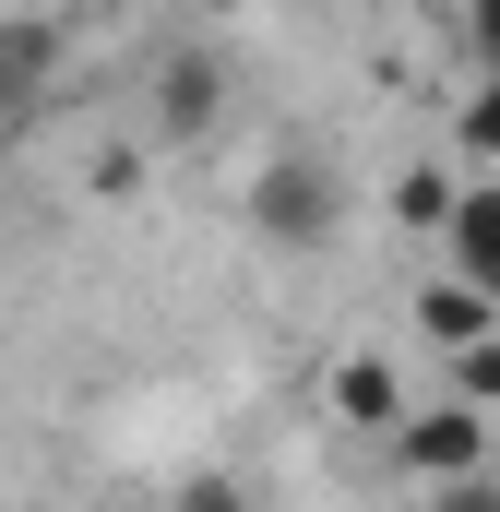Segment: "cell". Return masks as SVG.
Masks as SVG:
<instances>
[{
	"instance_id": "3957f363",
	"label": "cell",
	"mask_w": 500,
	"mask_h": 512,
	"mask_svg": "<svg viewBox=\"0 0 500 512\" xmlns=\"http://www.w3.org/2000/svg\"><path fill=\"white\" fill-rule=\"evenodd\" d=\"M227 96H239L227 48H167L155 60V143H203V131L227 120Z\"/></svg>"
},
{
	"instance_id": "52a82bcc",
	"label": "cell",
	"mask_w": 500,
	"mask_h": 512,
	"mask_svg": "<svg viewBox=\"0 0 500 512\" xmlns=\"http://www.w3.org/2000/svg\"><path fill=\"white\" fill-rule=\"evenodd\" d=\"M334 417H346V429H393V417H405V370L370 358V346L334 358Z\"/></svg>"
},
{
	"instance_id": "30bf717a",
	"label": "cell",
	"mask_w": 500,
	"mask_h": 512,
	"mask_svg": "<svg viewBox=\"0 0 500 512\" xmlns=\"http://www.w3.org/2000/svg\"><path fill=\"white\" fill-rule=\"evenodd\" d=\"M441 405H465V417H500V334H489V346H465V358L441 370Z\"/></svg>"
},
{
	"instance_id": "6da1fadb",
	"label": "cell",
	"mask_w": 500,
	"mask_h": 512,
	"mask_svg": "<svg viewBox=\"0 0 500 512\" xmlns=\"http://www.w3.org/2000/svg\"><path fill=\"white\" fill-rule=\"evenodd\" d=\"M239 227L262 239V251H322V239L346 227V179H334L310 143H286V155H262V167H250Z\"/></svg>"
},
{
	"instance_id": "277c9868",
	"label": "cell",
	"mask_w": 500,
	"mask_h": 512,
	"mask_svg": "<svg viewBox=\"0 0 500 512\" xmlns=\"http://www.w3.org/2000/svg\"><path fill=\"white\" fill-rule=\"evenodd\" d=\"M441 274L477 286L500 310V179H465V191H453V215H441Z\"/></svg>"
},
{
	"instance_id": "ba28073f",
	"label": "cell",
	"mask_w": 500,
	"mask_h": 512,
	"mask_svg": "<svg viewBox=\"0 0 500 512\" xmlns=\"http://www.w3.org/2000/svg\"><path fill=\"white\" fill-rule=\"evenodd\" d=\"M453 191H465V179H453L441 155H405V167H393V191H381V215H393V227H417V239H441Z\"/></svg>"
},
{
	"instance_id": "4fadbf2b",
	"label": "cell",
	"mask_w": 500,
	"mask_h": 512,
	"mask_svg": "<svg viewBox=\"0 0 500 512\" xmlns=\"http://www.w3.org/2000/svg\"><path fill=\"white\" fill-rule=\"evenodd\" d=\"M465 48H477V84H489V72H500V0H477V12H465Z\"/></svg>"
},
{
	"instance_id": "8fae6325",
	"label": "cell",
	"mask_w": 500,
	"mask_h": 512,
	"mask_svg": "<svg viewBox=\"0 0 500 512\" xmlns=\"http://www.w3.org/2000/svg\"><path fill=\"white\" fill-rule=\"evenodd\" d=\"M155 512H262V501H250L239 477H215V465H203V477H179V489H167Z\"/></svg>"
},
{
	"instance_id": "5b68a950",
	"label": "cell",
	"mask_w": 500,
	"mask_h": 512,
	"mask_svg": "<svg viewBox=\"0 0 500 512\" xmlns=\"http://www.w3.org/2000/svg\"><path fill=\"white\" fill-rule=\"evenodd\" d=\"M405 322H417V346H429L441 370H453L465 346H489V334H500V310L477 298V286H453V274H429V286L405 298Z\"/></svg>"
},
{
	"instance_id": "7c38bea8",
	"label": "cell",
	"mask_w": 500,
	"mask_h": 512,
	"mask_svg": "<svg viewBox=\"0 0 500 512\" xmlns=\"http://www.w3.org/2000/svg\"><path fill=\"white\" fill-rule=\"evenodd\" d=\"M417 512H500V465L489 477H453V489H417Z\"/></svg>"
},
{
	"instance_id": "8992f818",
	"label": "cell",
	"mask_w": 500,
	"mask_h": 512,
	"mask_svg": "<svg viewBox=\"0 0 500 512\" xmlns=\"http://www.w3.org/2000/svg\"><path fill=\"white\" fill-rule=\"evenodd\" d=\"M60 60H72L60 24H0V120H24V108L60 84Z\"/></svg>"
},
{
	"instance_id": "5bb4252c",
	"label": "cell",
	"mask_w": 500,
	"mask_h": 512,
	"mask_svg": "<svg viewBox=\"0 0 500 512\" xmlns=\"http://www.w3.org/2000/svg\"><path fill=\"white\" fill-rule=\"evenodd\" d=\"M143 512H155V501H143Z\"/></svg>"
},
{
	"instance_id": "7a4b0ae2",
	"label": "cell",
	"mask_w": 500,
	"mask_h": 512,
	"mask_svg": "<svg viewBox=\"0 0 500 512\" xmlns=\"http://www.w3.org/2000/svg\"><path fill=\"white\" fill-rule=\"evenodd\" d=\"M381 441H393V477H417V489H453V477H489V465H500V453H489V417H465V405H441V393L405 405Z\"/></svg>"
},
{
	"instance_id": "9c48e42d",
	"label": "cell",
	"mask_w": 500,
	"mask_h": 512,
	"mask_svg": "<svg viewBox=\"0 0 500 512\" xmlns=\"http://www.w3.org/2000/svg\"><path fill=\"white\" fill-rule=\"evenodd\" d=\"M453 155H465V167H489V179H500V72L477 84V96H453Z\"/></svg>"
}]
</instances>
